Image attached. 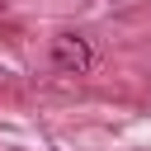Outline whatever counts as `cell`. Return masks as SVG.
Returning a JSON list of instances; mask_svg holds the SVG:
<instances>
[{"label": "cell", "mask_w": 151, "mask_h": 151, "mask_svg": "<svg viewBox=\"0 0 151 151\" xmlns=\"http://www.w3.org/2000/svg\"><path fill=\"white\" fill-rule=\"evenodd\" d=\"M57 57H61V66H85L90 57H85V47L80 42H71V38H61L57 42Z\"/></svg>", "instance_id": "obj_1"}]
</instances>
